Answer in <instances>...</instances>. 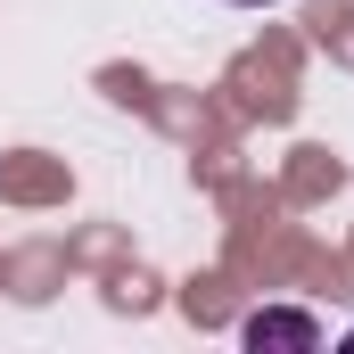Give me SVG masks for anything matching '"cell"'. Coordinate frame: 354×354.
<instances>
[{"label":"cell","instance_id":"obj_1","mask_svg":"<svg viewBox=\"0 0 354 354\" xmlns=\"http://www.w3.org/2000/svg\"><path fill=\"white\" fill-rule=\"evenodd\" d=\"M239 338H248V346H297V354H313L322 346V322H313V313H248Z\"/></svg>","mask_w":354,"mask_h":354},{"label":"cell","instance_id":"obj_2","mask_svg":"<svg viewBox=\"0 0 354 354\" xmlns=\"http://www.w3.org/2000/svg\"><path fill=\"white\" fill-rule=\"evenodd\" d=\"M231 8H264V0H231Z\"/></svg>","mask_w":354,"mask_h":354},{"label":"cell","instance_id":"obj_3","mask_svg":"<svg viewBox=\"0 0 354 354\" xmlns=\"http://www.w3.org/2000/svg\"><path fill=\"white\" fill-rule=\"evenodd\" d=\"M346 346H354V338H346Z\"/></svg>","mask_w":354,"mask_h":354}]
</instances>
